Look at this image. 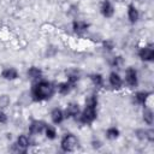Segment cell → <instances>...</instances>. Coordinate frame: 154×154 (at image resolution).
<instances>
[{"instance_id": "cell-1", "label": "cell", "mask_w": 154, "mask_h": 154, "mask_svg": "<svg viewBox=\"0 0 154 154\" xmlns=\"http://www.w3.org/2000/svg\"><path fill=\"white\" fill-rule=\"evenodd\" d=\"M55 91V87L45 79H38L36 83L32 84L30 89V97L34 101H45L53 96Z\"/></svg>"}, {"instance_id": "cell-2", "label": "cell", "mask_w": 154, "mask_h": 154, "mask_svg": "<svg viewBox=\"0 0 154 154\" xmlns=\"http://www.w3.org/2000/svg\"><path fill=\"white\" fill-rule=\"evenodd\" d=\"M60 147L64 152H73L78 147V138L73 134H65L60 141Z\"/></svg>"}, {"instance_id": "cell-3", "label": "cell", "mask_w": 154, "mask_h": 154, "mask_svg": "<svg viewBox=\"0 0 154 154\" xmlns=\"http://www.w3.org/2000/svg\"><path fill=\"white\" fill-rule=\"evenodd\" d=\"M78 117H79V122L82 124H91L96 119V107L85 105L84 109L79 112Z\"/></svg>"}, {"instance_id": "cell-4", "label": "cell", "mask_w": 154, "mask_h": 154, "mask_svg": "<svg viewBox=\"0 0 154 154\" xmlns=\"http://www.w3.org/2000/svg\"><path fill=\"white\" fill-rule=\"evenodd\" d=\"M30 146V138L26 135H19L17 137V141L13 143L12 150L17 153H25Z\"/></svg>"}, {"instance_id": "cell-5", "label": "cell", "mask_w": 154, "mask_h": 154, "mask_svg": "<svg viewBox=\"0 0 154 154\" xmlns=\"http://www.w3.org/2000/svg\"><path fill=\"white\" fill-rule=\"evenodd\" d=\"M125 82L129 87H136L138 83L137 71L134 67H128L125 70Z\"/></svg>"}, {"instance_id": "cell-6", "label": "cell", "mask_w": 154, "mask_h": 154, "mask_svg": "<svg viewBox=\"0 0 154 154\" xmlns=\"http://www.w3.org/2000/svg\"><path fill=\"white\" fill-rule=\"evenodd\" d=\"M46 123L42 122V120H34L31 122L30 126H29V131L31 135H38V134H42L45 131V128H46Z\"/></svg>"}, {"instance_id": "cell-7", "label": "cell", "mask_w": 154, "mask_h": 154, "mask_svg": "<svg viewBox=\"0 0 154 154\" xmlns=\"http://www.w3.org/2000/svg\"><path fill=\"white\" fill-rule=\"evenodd\" d=\"M138 57L143 61H152L154 59V51L152 47H142L138 51Z\"/></svg>"}, {"instance_id": "cell-8", "label": "cell", "mask_w": 154, "mask_h": 154, "mask_svg": "<svg viewBox=\"0 0 154 154\" xmlns=\"http://www.w3.org/2000/svg\"><path fill=\"white\" fill-rule=\"evenodd\" d=\"M51 119H52L53 124H57V125H58V124H61V123L64 122V119H65V113H64V111L60 109V108H58V107L53 108L52 112H51Z\"/></svg>"}, {"instance_id": "cell-9", "label": "cell", "mask_w": 154, "mask_h": 154, "mask_svg": "<svg viewBox=\"0 0 154 154\" xmlns=\"http://www.w3.org/2000/svg\"><path fill=\"white\" fill-rule=\"evenodd\" d=\"M79 112H81V109H79L78 103L71 102V103L67 105L64 113H65V118H76L79 114Z\"/></svg>"}, {"instance_id": "cell-10", "label": "cell", "mask_w": 154, "mask_h": 154, "mask_svg": "<svg viewBox=\"0 0 154 154\" xmlns=\"http://www.w3.org/2000/svg\"><path fill=\"white\" fill-rule=\"evenodd\" d=\"M100 11H101V13H102V16H103V17L109 18V17H112V16H113V13H114V7H113V5H112V2H111V1L105 0V1L101 4Z\"/></svg>"}, {"instance_id": "cell-11", "label": "cell", "mask_w": 154, "mask_h": 154, "mask_svg": "<svg viewBox=\"0 0 154 154\" xmlns=\"http://www.w3.org/2000/svg\"><path fill=\"white\" fill-rule=\"evenodd\" d=\"M108 82H109V85L112 88H114V89H119L123 85V79L119 76V73H117V72H111L109 73Z\"/></svg>"}, {"instance_id": "cell-12", "label": "cell", "mask_w": 154, "mask_h": 154, "mask_svg": "<svg viewBox=\"0 0 154 154\" xmlns=\"http://www.w3.org/2000/svg\"><path fill=\"white\" fill-rule=\"evenodd\" d=\"M1 77L5 78V79L12 81V79H16L18 77V72H17V70L14 67H7V69H4L2 70Z\"/></svg>"}, {"instance_id": "cell-13", "label": "cell", "mask_w": 154, "mask_h": 154, "mask_svg": "<svg viewBox=\"0 0 154 154\" xmlns=\"http://www.w3.org/2000/svg\"><path fill=\"white\" fill-rule=\"evenodd\" d=\"M128 18L131 23H136L140 18V13H138V10L135 7V6H129L128 8Z\"/></svg>"}, {"instance_id": "cell-14", "label": "cell", "mask_w": 154, "mask_h": 154, "mask_svg": "<svg viewBox=\"0 0 154 154\" xmlns=\"http://www.w3.org/2000/svg\"><path fill=\"white\" fill-rule=\"evenodd\" d=\"M143 120H144V123H146L147 125H149V126H152L153 123H154L153 111H152L150 108H148V107H146V108L143 109Z\"/></svg>"}, {"instance_id": "cell-15", "label": "cell", "mask_w": 154, "mask_h": 154, "mask_svg": "<svg viewBox=\"0 0 154 154\" xmlns=\"http://www.w3.org/2000/svg\"><path fill=\"white\" fill-rule=\"evenodd\" d=\"M149 95H150V94H149L148 91H138V93L135 94V101H136L138 105H144Z\"/></svg>"}, {"instance_id": "cell-16", "label": "cell", "mask_w": 154, "mask_h": 154, "mask_svg": "<svg viewBox=\"0 0 154 154\" xmlns=\"http://www.w3.org/2000/svg\"><path fill=\"white\" fill-rule=\"evenodd\" d=\"M43 134L46 135V137L48 138V140H54V138H57V129L53 126V125H46V128H45V131H43Z\"/></svg>"}, {"instance_id": "cell-17", "label": "cell", "mask_w": 154, "mask_h": 154, "mask_svg": "<svg viewBox=\"0 0 154 154\" xmlns=\"http://www.w3.org/2000/svg\"><path fill=\"white\" fill-rule=\"evenodd\" d=\"M72 85H73L72 83H70L69 81H66V82H63V83L58 84V85H57V90H58L60 94H67V93L71 90Z\"/></svg>"}, {"instance_id": "cell-18", "label": "cell", "mask_w": 154, "mask_h": 154, "mask_svg": "<svg viewBox=\"0 0 154 154\" xmlns=\"http://www.w3.org/2000/svg\"><path fill=\"white\" fill-rule=\"evenodd\" d=\"M28 76L30 77V78H32V79H41V76H42V72H41V70L38 69V67H30L29 70H28Z\"/></svg>"}, {"instance_id": "cell-19", "label": "cell", "mask_w": 154, "mask_h": 154, "mask_svg": "<svg viewBox=\"0 0 154 154\" xmlns=\"http://www.w3.org/2000/svg\"><path fill=\"white\" fill-rule=\"evenodd\" d=\"M119 136V130L116 126H111L106 130V137L108 140H116Z\"/></svg>"}, {"instance_id": "cell-20", "label": "cell", "mask_w": 154, "mask_h": 154, "mask_svg": "<svg viewBox=\"0 0 154 154\" xmlns=\"http://www.w3.org/2000/svg\"><path fill=\"white\" fill-rule=\"evenodd\" d=\"M87 28H88V24H87L85 22H82V20L73 22V29H75V31H77V32L84 31V30H87Z\"/></svg>"}, {"instance_id": "cell-21", "label": "cell", "mask_w": 154, "mask_h": 154, "mask_svg": "<svg viewBox=\"0 0 154 154\" xmlns=\"http://www.w3.org/2000/svg\"><path fill=\"white\" fill-rule=\"evenodd\" d=\"M85 105L87 106H93V107H96L97 106V97L95 95H89L85 100Z\"/></svg>"}, {"instance_id": "cell-22", "label": "cell", "mask_w": 154, "mask_h": 154, "mask_svg": "<svg viewBox=\"0 0 154 154\" xmlns=\"http://www.w3.org/2000/svg\"><path fill=\"white\" fill-rule=\"evenodd\" d=\"M91 81H93V83H94L96 87H100V85H102V83H103V78H102L101 75H93V76H91Z\"/></svg>"}, {"instance_id": "cell-23", "label": "cell", "mask_w": 154, "mask_h": 154, "mask_svg": "<svg viewBox=\"0 0 154 154\" xmlns=\"http://www.w3.org/2000/svg\"><path fill=\"white\" fill-rule=\"evenodd\" d=\"M136 137H137L138 140H141V141L147 140V130H144V129H138V130H136Z\"/></svg>"}, {"instance_id": "cell-24", "label": "cell", "mask_w": 154, "mask_h": 154, "mask_svg": "<svg viewBox=\"0 0 154 154\" xmlns=\"http://www.w3.org/2000/svg\"><path fill=\"white\" fill-rule=\"evenodd\" d=\"M10 105V97L7 95H1L0 96V107L1 108H5Z\"/></svg>"}, {"instance_id": "cell-25", "label": "cell", "mask_w": 154, "mask_h": 154, "mask_svg": "<svg viewBox=\"0 0 154 154\" xmlns=\"http://www.w3.org/2000/svg\"><path fill=\"white\" fill-rule=\"evenodd\" d=\"M147 140L149 142H153L154 141V131H153V129L147 130Z\"/></svg>"}, {"instance_id": "cell-26", "label": "cell", "mask_w": 154, "mask_h": 154, "mask_svg": "<svg viewBox=\"0 0 154 154\" xmlns=\"http://www.w3.org/2000/svg\"><path fill=\"white\" fill-rule=\"evenodd\" d=\"M6 122H7L6 114H5L2 111H0V123H6Z\"/></svg>"}, {"instance_id": "cell-27", "label": "cell", "mask_w": 154, "mask_h": 154, "mask_svg": "<svg viewBox=\"0 0 154 154\" xmlns=\"http://www.w3.org/2000/svg\"><path fill=\"white\" fill-rule=\"evenodd\" d=\"M93 147H94V148H100V147H101V142H99V141H96V142L93 141Z\"/></svg>"}]
</instances>
